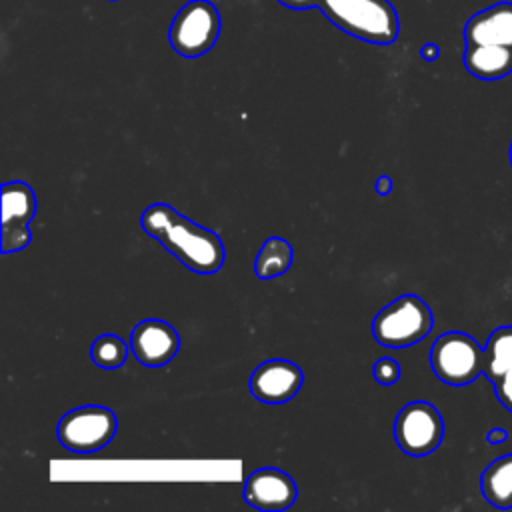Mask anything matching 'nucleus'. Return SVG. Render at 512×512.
Instances as JSON below:
<instances>
[{"instance_id": "1", "label": "nucleus", "mask_w": 512, "mask_h": 512, "mask_svg": "<svg viewBox=\"0 0 512 512\" xmlns=\"http://www.w3.org/2000/svg\"><path fill=\"white\" fill-rule=\"evenodd\" d=\"M140 226L196 274H214L224 264L226 250L220 236L164 202L148 206L140 216Z\"/></svg>"}, {"instance_id": "2", "label": "nucleus", "mask_w": 512, "mask_h": 512, "mask_svg": "<svg viewBox=\"0 0 512 512\" xmlns=\"http://www.w3.org/2000/svg\"><path fill=\"white\" fill-rule=\"evenodd\" d=\"M318 10L362 42L388 46L398 38V14L388 0H320Z\"/></svg>"}, {"instance_id": "3", "label": "nucleus", "mask_w": 512, "mask_h": 512, "mask_svg": "<svg viewBox=\"0 0 512 512\" xmlns=\"http://www.w3.org/2000/svg\"><path fill=\"white\" fill-rule=\"evenodd\" d=\"M434 316L428 304L414 294H404L384 306L372 320V334L388 348L412 346L428 336Z\"/></svg>"}, {"instance_id": "4", "label": "nucleus", "mask_w": 512, "mask_h": 512, "mask_svg": "<svg viewBox=\"0 0 512 512\" xmlns=\"http://www.w3.org/2000/svg\"><path fill=\"white\" fill-rule=\"evenodd\" d=\"M220 28V12L212 2L190 0L172 18L168 40L172 50L182 58H198L212 50Z\"/></svg>"}, {"instance_id": "5", "label": "nucleus", "mask_w": 512, "mask_h": 512, "mask_svg": "<svg viewBox=\"0 0 512 512\" xmlns=\"http://www.w3.org/2000/svg\"><path fill=\"white\" fill-rule=\"evenodd\" d=\"M434 374L448 386H466L482 374L484 348L464 332H444L430 350Z\"/></svg>"}, {"instance_id": "6", "label": "nucleus", "mask_w": 512, "mask_h": 512, "mask_svg": "<svg viewBox=\"0 0 512 512\" xmlns=\"http://www.w3.org/2000/svg\"><path fill=\"white\" fill-rule=\"evenodd\" d=\"M116 414L106 406H80L66 412L56 428L58 442L76 454L104 448L116 434Z\"/></svg>"}, {"instance_id": "7", "label": "nucleus", "mask_w": 512, "mask_h": 512, "mask_svg": "<svg viewBox=\"0 0 512 512\" xmlns=\"http://www.w3.org/2000/svg\"><path fill=\"white\" fill-rule=\"evenodd\" d=\"M444 436V422L436 406L430 402L406 404L394 422V438L402 452L410 456H426L434 452Z\"/></svg>"}, {"instance_id": "8", "label": "nucleus", "mask_w": 512, "mask_h": 512, "mask_svg": "<svg viewBox=\"0 0 512 512\" xmlns=\"http://www.w3.org/2000/svg\"><path fill=\"white\" fill-rule=\"evenodd\" d=\"M304 382L302 370L282 358L262 362L250 374V392L264 404H284L292 400Z\"/></svg>"}, {"instance_id": "9", "label": "nucleus", "mask_w": 512, "mask_h": 512, "mask_svg": "<svg viewBox=\"0 0 512 512\" xmlns=\"http://www.w3.org/2000/svg\"><path fill=\"white\" fill-rule=\"evenodd\" d=\"M298 488L290 474L278 468L254 470L244 482V500L248 506L264 512H280L296 502Z\"/></svg>"}, {"instance_id": "10", "label": "nucleus", "mask_w": 512, "mask_h": 512, "mask_svg": "<svg viewBox=\"0 0 512 512\" xmlns=\"http://www.w3.org/2000/svg\"><path fill=\"white\" fill-rule=\"evenodd\" d=\"M130 348L140 364L156 368L176 356L180 348V336L168 322L148 318L134 326Z\"/></svg>"}, {"instance_id": "11", "label": "nucleus", "mask_w": 512, "mask_h": 512, "mask_svg": "<svg viewBox=\"0 0 512 512\" xmlns=\"http://www.w3.org/2000/svg\"><path fill=\"white\" fill-rule=\"evenodd\" d=\"M466 44H500L512 48V2H496L476 12L464 26Z\"/></svg>"}, {"instance_id": "12", "label": "nucleus", "mask_w": 512, "mask_h": 512, "mask_svg": "<svg viewBox=\"0 0 512 512\" xmlns=\"http://www.w3.org/2000/svg\"><path fill=\"white\" fill-rule=\"evenodd\" d=\"M464 66L480 80H500L512 72V48L500 44H466Z\"/></svg>"}, {"instance_id": "13", "label": "nucleus", "mask_w": 512, "mask_h": 512, "mask_svg": "<svg viewBox=\"0 0 512 512\" xmlns=\"http://www.w3.org/2000/svg\"><path fill=\"white\" fill-rule=\"evenodd\" d=\"M36 214V196L24 182L2 184V230L28 228Z\"/></svg>"}, {"instance_id": "14", "label": "nucleus", "mask_w": 512, "mask_h": 512, "mask_svg": "<svg viewBox=\"0 0 512 512\" xmlns=\"http://www.w3.org/2000/svg\"><path fill=\"white\" fill-rule=\"evenodd\" d=\"M484 498L496 508H512V454L492 460L480 478Z\"/></svg>"}, {"instance_id": "15", "label": "nucleus", "mask_w": 512, "mask_h": 512, "mask_svg": "<svg viewBox=\"0 0 512 512\" xmlns=\"http://www.w3.org/2000/svg\"><path fill=\"white\" fill-rule=\"evenodd\" d=\"M292 260H294L292 246L280 236H270L262 244L254 260V272L260 280H270L288 272V268L292 266Z\"/></svg>"}, {"instance_id": "16", "label": "nucleus", "mask_w": 512, "mask_h": 512, "mask_svg": "<svg viewBox=\"0 0 512 512\" xmlns=\"http://www.w3.org/2000/svg\"><path fill=\"white\" fill-rule=\"evenodd\" d=\"M512 368V326L496 328L484 346L482 374L492 382Z\"/></svg>"}, {"instance_id": "17", "label": "nucleus", "mask_w": 512, "mask_h": 512, "mask_svg": "<svg viewBox=\"0 0 512 512\" xmlns=\"http://www.w3.org/2000/svg\"><path fill=\"white\" fill-rule=\"evenodd\" d=\"M128 356L126 342L116 334H102L90 346V358L96 366L104 370H116L124 364Z\"/></svg>"}, {"instance_id": "18", "label": "nucleus", "mask_w": 512, "mask_h": 512, "mask_svg": "<svg viewBox=\"0 0 512 512\" xmlns=\"http://www.w3.org/2000/svg\"><path fill=\"white\" fill-rule=\"evenodd\" d=\"M372 374L374 380L382 386H392L398 382L400 378V364L394 358H378L372 366Z\"/></svg>"}, {"instance_id": "19", "label": "nucleus", "mask_w": 512, "mask_h": 512, "mask_svg": "<svg viewBox=\"0 0 512 512\" xmlns=\"http://www.w3.org/2000/svg\"><path fill=\"white\" fill-rule=\"evenodd\" d=\"M494 392L498 402L512 412V368L494 380Z\"/></svg>"}, {"instance_id": "20", "label": "nucleus", "mask_w": 512, "mask_h": 512, "mask_svg": "<svg viewBox=\"0 0 512 512\" xmlns=\"http://www.w3.org/2000/svg\"><path fill=\"white\" fill-rule=\"evenodd\" d=\"M278 2L290 10H312V8H318L320 4V0H278Z\"/></svg>"}, {"instance_id": "21", "label": "nucleus", "mask_w": 512, "mask_h": 512, "mask_svg": "<svg viewBox=\"0 0 512 512\" xmlns=\"http://www.w3.org/2000/svg\"><path fill=\"white\" fill-rule=\"evenodd\" d=\"M374 190H376L378 196H388V194L392 192V178L386 176V174H382V176L376 180Z\"/></svg>"}, {"instance_id": "22", "label": "nucleus", "mask_w": 512, "mask_h": 512, "mask_svg": "<svg viewBox=\"0 0 512 512\" xmlns=\"http://www.w3.org/2000/svg\"><path fill=\"white\" fill-rule=\"evenodd\" d=\"M486 440L490 444H502L508 440V430L506 428H492L488 434H486Z\"/></svg>"}, {"instance_id": "23", "label": "nucleus", "mask_w": 512, "mask_h": 512, "mask_svg": "<svg viewBox=\"0 0 512 512\" xmlns=\"http://www.w3.org/2000/svg\"><path fill=\"white\" fill-rule=\"evenodd\" d=\"M438 54H440V50H438V46L432 44V42H428V44H424V46L420 48V56H422L426 62H434V60L438 58Z\"/></svg>"}, {"instance_id": "24", "label": "nucleus", "mask_w": 512, "mask_h": 512, "mask_svg": "<svg viewBox=\"0 0 512 512\" xmlns=\"http://www.w3.org/2000/svg\"><path fill=\"white\" fill-rule=\"evenodd\" d=\"M510 164H512V144H510Z\"/></svg>"}]
</instances>
